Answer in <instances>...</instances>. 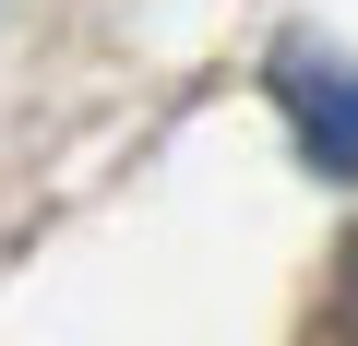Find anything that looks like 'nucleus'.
Masks as SVG:
<instances>
[{"instance_id":"nucleus-1","label":"nucleus","mask_w":358,"mask_h":346,"mask_svg":"<svg viewBox=\"0 0 358 346\" xmlns=\"http://www.w3.org/2000/svg\"><path fill=\"white\" fill-rule=\"evenodd\" d=\"M275 108H287V131H299V155H310V180H358V60L287 48V60H275Z\"/></svg>"},{"instance_id":"nucleus-2","label":"nucleus","mask_w":358,"mask_h":346,"mask_svg":"<svg viewBox=\"0 0 358 346\" xmlns=\"http://www.w3.org/2000/svg\"><path fill=\"white\" fill-rule=\"evenodd\" d=\"M346 334H358V251H346Z\"/></svg>"}]
</instances>
